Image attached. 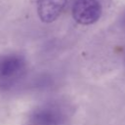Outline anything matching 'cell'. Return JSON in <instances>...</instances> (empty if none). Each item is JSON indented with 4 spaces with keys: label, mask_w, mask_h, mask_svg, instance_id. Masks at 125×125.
Here are the masks:
<instances>
[{
    "label": "cell",
    "mask_w": 125,
    "mask_h": 125,
    "mask_svg": "<svg viewBox=\"0 0 125 125\" xmlns=\"http://www.w3.org/2000/svg\"><path fill=\"white\" fill-rule=\"evenodd\" d=\"M26 72V62L18 54L0 56V89L7 90L17 85Z\"/></svg>",
    "instance_id": "1"
},
{
    "label": "cell",
    "mask_w": 125,
    "mask_h": 125,
    "mask_svg": "<svg viewBox=\"0 0 125 125\" xmlns=\"http://www.w3.org/2000/svg\"><path fill=\"white\" fill-rule=\"evenodd\" d=\"M66 115L57 104H45L34 109L30 115L32 125H63Z\"/></svg>",
    "instance_id": "2"
},
{
    "label": "cell",
    "mask_w": 125,
    "mask_h": 125,
    "mask_svg": "<svg viewBox=\"0 0 125 125\" xmlns=\"http://www.w3.org/2000/svg\"><path fill=\"white\" fill-rule=\"evenodd\" d=\"M102 15V5L99 0H75L72 6L74 21L83 25L95 23Z\"/></svg>",
    "instance_id": "3"
},
{
    "label": "cell",
    "mask_w": 125,
    "mask_h": 125,
    "mask_svg": "<svg viewBox=\"0 0 125 125\" xmlns=\"http://www.w3.org/2000/svg\"><path fill=\"white\" fill-rule=\"evenodd\" d=\"M123 23H124V27H125V17H124V21H123Z\"/></svg>",
    "instance_id": "5"
},
{
    "label": "cell",
    "mask_w": 125,
    "mask_h": 125,
    "mask_svg": "<svg viewBox=\"0 0 125 125\" xmlns=\"http://www.w3.org/2000/svg\"><path fill=\"white\" fill-rule=\"evenodd\" d=\"M34 2L37 15L45 23L55 21L67 5V0H34Z\"/></svg>",
    "instance_id": "4"
}]
</instances>
